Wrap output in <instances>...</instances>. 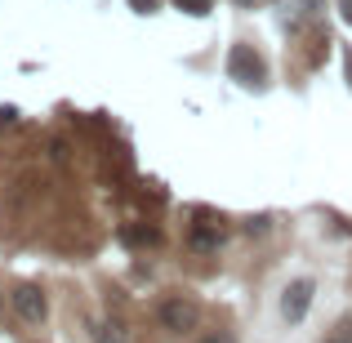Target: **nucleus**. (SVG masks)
<instances>
[{
    "label": "nucleus",
    "instance_id": "obj_12",
    "mask_svg": "<svg viewBox=\"0 0 352 343\" xmlns=\"http://www.w3.org/2000/svg\"><path fill=\"white\" fill-rule=\"evenodd\" d=\"M129 5H134L138 14H152V9H156V0H129Z\"/></svg>",
    "mask_w": 352,
    "mask_h": 343
},
{
    "label": "nucleus",
    "instance_id": "obj_4",
    "mask_svg": "<svg viewBox=\"0 0 352 343\" xmlns=\"http://www.w3.org/2000/svg\"><path fill=\"white\" fill-rule=\"evenodd\" d=\"M9 303H14V312L23 321H41L45 317V290H41V285H14Z\"/></svg>",
    "mask_w": 352,
    "mask_h": 343
},
{
    "label": "nucleus",
    "instance_id": "obj_1",
    "mask_svg": "<svg viewBox=\"0 0 352 343\" xmlns=\"http://www.w3.org/2000/svg\"><path fill=\"white\" fill-rule=\"evenodd\" d=\"M228 76L236 80V85H263V58H258L250 45H232V54H228Z\"/></svg>",
    "mask_w": 352,
    "mask_h": 343
},
{
    "label": "nucleus",
    "instance_id": "obj_10",
    "mask_svg": "<svg viewBox=\"0 0 352 343\" xmlns=\"http://www.w3.org/2000/svg\"><path fill=\"white\" fill-rule=\"evenodd\" d=\"M267 228H272V219H267V214H258V219H245V232H250V236H254V232H267Z\"/></svg>",
    "mask_w": 352,
    "mask_h": 343
},
{
    "label": "nucleus",
    "instance_id": "obj_13",
    "mask_svg": "<svg viewBox=\"0 0 352 343\" xmlns=\"http://www.w3.org/2000/svg\"><path fill=\"white\" fill-rule=\"evenodd\" d=\"M339 9H344V18L352 23V0H339Z\"/></svg>",
    "mask_w": 352,
    "mask_h": 343
},
{
    "label": "nucleus",
    "instance_id": "obj_2",
    "mask_svg": "<svg viewBox=\"0 0 352 343\" xmlns=\"http://www.w3.org/2000/svg\"><path fill=\"white\" fill-rule=\"evenodd\" d=\"M156 317H161L165 330H174V335H183V330H197L201 321V308L192 299H183V294H174V299H165L161 308H156Z\"/></svg>",
    "mask_w": 352,
    "mask_h": 343
},
{
    "label": "nucleus",
    "instance_id": "obj_9",
    "mask_svg": "<svg viewBox=\"0 0 352 343\" xmlns=\"http://www.w3.org/2000/svg\"><path fill=\"white\" fill-rule=\"evenodd\" d=\"M326 343H352V317H344V321H339V326L326 335Z\"/></svg>",
    "mask_w": 352,
    "mask_h": 343
},
{
    "label": "nucleus",
    "instance_id": "obj_8",
    "mask_svg": "<svg viewBox=\"0 0 352 343\" xmlns=\"http://www.w3.org/2000/svg\"><path fill=\"white\" fill-rule=\"evenodd\" d=\"M174 5H179L183 14H192V18H206L210 9H214V0H174Z\"/></svg>",
    "mask_w": 352,
    "mask_h": 343
},
{
    "label": "nucleus",
    "instance_id": "obj_6",
    "mask_svg": "<svg viewBox=\"0 0 352 343\" xmlns=\"http://www.w3.org/2000/svg\"><path fill=\"white\" fill-rule=\"evenodd\" d=\"M94 343H129V330L120 321H98L94 326Z\"/></svg>",
    "mask_w": 352,
    "mask_h": 343
},
{
    "label": "nucleus",
    "instance_id": "obj_3",
    "mask_svg": "<svg viewBox=\"0 0 352 343\" xmlns=\"http://www.w3.org/2000/svg\"><path fill=\"white\" fill-rule=\"evenodd\" d=\"M312 290H317V285H312L308 276H299V281L285 285V294H281V312H285V321H303V317H308V308H312Z\"/></svg>",
    "mask_w": 352,
    "mask_h": 343
},
{
    "label": "nucleus",
    "instance_id": "obj_5",
    "mask_svg": "<svg viewBox=\"0 0 352 343\" xmlns=\"http://www.w3.org/2000/svg\"><path fill=\"white\" fill-rule=\"evenodd\" d=\"M188 245L201 250V254H214V250L223 245V223L210 219V214H201V223H192V232H188Z\"/></svg>",
    "mask_w": 352,
    "mask_h": 343
},
{
    "label": "nucleus",
    "instance_id": "obj_11",
    "mask_svg": "<svg viewBox=\"0 0 352 343\" xmlns=\"http://www.w3.org/2000/svg\"><path fill=\"white\" fill-rule=\"evenodd\" d=\"M197 343H236V335H228V330H214V335H206V339H197Z\"/></svg>",
    "mask_w": 352,
    "mask_h": 343
},
{
    "label": "nucleus",
    "instance_id": "obj_7",
    "mask_svg": "<svg viewBox=\"0 0 352 343\" xmlns=\"http://www.w3.org/2000/svg\"><path fill=\"white\" fill-rule=\"evenodd\" d=\"M120 241L125 245H161V232L156 228H120Z\"/></svg>",
    "mask_w": 352,
    "mask_h": 343
}]
</instances>
